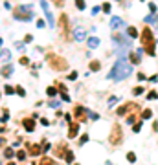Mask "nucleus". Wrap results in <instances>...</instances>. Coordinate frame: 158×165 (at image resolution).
<instances>
[{"mask_svg": "<svg viewBox=\"0 0 158 165\" xmlns=\"http://www.w3.org/2000/svg\"><path fill=\"white\" fill-rule=\"evenodd\" d=\"M131 72H133L131 64H127L123 59H120V61L112 66V70L109 72V79H114V81H123V79H127V77L131 75Z\"/></svg>", "mask_w": 158, "mask_h": 165, "instance_id": "f257e3e1", "label": "nucleus"}, {"mask_svg": "<svg viewBox=\"0 0 158 165\" xmlns=\"http://www.w3.org/2000/svg\"><path fill=\"white\" fill-rule=\"evenodd\" d=\"M140 42H142V46H145L147 55L155 57V53H156V50H155V33H153L151 28H144V29H142V33H140Z\"/></svg>", "mask_w": 158, "mask_h": 165, "instance_id": "f03ea898", "label": "nucleus"}, {"mask_svg": "<svg viewBox=\"0 0 158 165\" xmlns=\"http://www.w3.org/2000/svg\"><path fill=\"white\" fill-rule=\"evenodd\" d=\"M46 62H48V66H50L52 70H55V72H64V70H68V61H66L64 57H61V55L48 53V55H46Z\"/></svg>", "mask_w": 158, "mask_h": 165, "instance_id": "7ed1b4c3", "label": "nucleus"}, {"mask_svg": "<svg viewBox=\"0 0 158 165\" xmlns=\"http://www.w3.org/2000/svg\"><path fill=\"white\" fill-rule=\"evenodd\" d=\"M13 15L17 20H24V22H29L35 15H33V7L31 6H18L13 9Z\"/></svg>", "mask_w": 158, "mask_h": 165, "instance_id": "20e7f679", "label": "nucleus"}, {"mask_svg": "<svg viewBox=\"0 0 158 165\" xmlns=\"http://www.w3.org/2000/svg\"><path fill=\"white\" fill-rule=\"evenodd\" d=\"M118 116H129V114H140V105H136V103H125L123 107H120L118 110Z\"/></svg>", "mask_w": 158, "mask_h": 165, "instance_id": "39448f33", "label": "nucleus"}, {"mask_svg": "<svg viewBox=\"0 0 158 165\" xmlns=\"http://www.w3.org/2000/svg\"><path fill=\"white\" fill-rule=\"evenodd\" d=\"M121 140H123V130H121V125H114L112 127V130H110V136H109V141H110V145H120L121 143Z\"/></svg>", "mask_w": 158, "mask_h": 165, "instance_id": "423d86ee", "label": "nucleus"}, {"mask_svg": "<svg viewBox=\"0 0 158 165\" xmlns=\"http://www.w3.org/2000/svg\"><path fill=\"white\" fill-rule=\"evenodd\" d=\"M59 29H61V35H63L66 40H70V31H68V15H66V13L59 15Z\"/></svg>", "mask_w": 158, "mask_h": 165, "instance_id": "0eeeda50", "label": "nucleus"}, {"mask_svg": "<svg viewBox=\"0 0 158 165\" xmlns=\"http://www.w3.org/2000/svg\"><path fill=\"white\" fill-rule=\"evenodd\" d=\"M74 114H75V119H77L79 123H85V121H87V116H88V110L83 108V107H75Z\"/></svg>", "mask_w": 158, "mask_h": 165, "instance_id": "6e6552de", "label": "nucleus"}, {"mask_svg": "<svg viewBox=\"0 0 158 165\" xmlns=\"http://www.w3.org/2000/svg\"><path fill=\"white\" fill-rule=\"evenodd\" d=\"M26 147H28V152H29L31 156H39L40 152H44L42 143H40V145H35V143H26Z\"/></svg>", "mask_w": 158, "mask_h": 165, "instance_id": "1a4fd4ad", "label": "nucleus"}, {"mask_svg": "<svg viewBox=\"0 0 158 165\" xmlns=\"http://www.w3.org/2000/svg\"><path fill=\"white\" fill-rule=\"evenodd\" d=\"M53 152H55V156H59V158H64V154L68 152V145H66L64 141H61V143H57V145H55Z\"/></svg>", "mask_w": 158, "mask_h": 165, "instance_id": "9d476101", "label": "nucleus"}, {"mask_svg": "<svg viewBox=\"0 0 158 165\" xmlns=\"http://www.w3.org/2000/svg\"><path fill=\"white\" fill-rule=\"evenodd\" d=\"M40 7H42V11H44V15H46V18H48V24L50 26H53V18H52V13H50V6H48V2H40Z\"/></svg>", "mask_w": 158, "mask_h": 165, "instance_id": "9b49d317", "label": "nucleus"}, {"mask_svg": "<svg viewBox=\"0 0 158 165\" xmlns=\"http://www.w3.org/2000/svg\"><path fill=\"white\" fill-rule=\"evenodd\" d=\"M129 61H131L133 64H140V61H142V50L131 51V53H129Z\"/></svg>", "mask_w": 158, "mask_h": 165, "instance_id": "f8f14e48", "label": "nucleus"}, {"mask_svg": "<svg viewBox=\"0 0 158 165\" xmlns=\"http://www.w3.org/2000/svg\"><path fill=\"white\" fill-rule=\"evenodd\" d=\"M74 39L79 40V42L85 40V39H87V31H85L83 28H75V31H74Z\"/></svg>", "mask_w": 158, "mask_h": 165, "instance_id": "ddd939ff", "label": "nucleus"}, {"mask_svg": "<svg viewBox=\"0 0 158 165\" xmlns=\"http://www.w3.org/2000/svg\"><path fill=\"white\" fill-rule=\"evenodd\" d=\"M22 125H24V129H26L28 132H33V130H35V121H33L31 118H26V119H22Z\"/></svg>", "mask_w": 158, "mask_h": 165, "instance_id": "4468645a", "label": "nucleus"}, {"mask_svg": "<svg viewBox=\"0 0 158 165\" xmlns=\"http://www.w3.org/2000/svg\"><path fill=\"white\" fill-rule=\"evenodd\" d=\"M79 132V121L77 123H72L70 121V129H68V138H75Z\"/></svg>", "mask_w": 158, "mask_h": 165, "instance_id": "2eb2a0df", "label": "nucleus"}, {"mask_svg": "<svg viewBox=\"0 0 158 165\" xmlns=\"http://www.w3.org/2000/svg\"><path fill=\"white\" fill-rule=\"evenodd\" d=\"M123 26V20L120 18V17H112L110 18V29H118V28H121Z\"/></svg>", "mask_w": 158, "mask_h": 165, "instance_id": "dca6fc26", "label": "nucleus"}, {"mask_svg": "<svg viewBox=\"0 0 158 165\" xmlns=\"http://www.w3.org/2000/svg\"><path fill=\"white\" fill-rule=\"evenodd\" d=\"M87 44H88L90 50H96V48L99 46V39H98V37H90V39L87 40Z\"/></svg>", "mask_w": 158, "mask_h": 165, "instance_id": "f3484780", "label": "nucleus"}, {"mask_svg": "<svg viewBox=\"0 0 158 165\" xmlns=\"http://www.w3.org/2000/svg\"><path fill=\"white\" fill-rule=\"evenodd\" d=\"M145 22H147V24H155V28H156V31H158V17L155 13L149 15V17H145Z\"/></svg>", "mask_w": 158, "mask_h": 165, "instance_id": "a211bd4d", "label": "nucleus"}, {"mask_svg": "<svg viewBox=\"0 0 158 165\" xmlns=\"http://www.w3.org/2000/svg\"><path fill=\"white\" fill-rule=\"evenodd\" d=\"M127 35H129L131 39H136V37H138V29H136L134 26H129V28H127Z\"/></svg>", "mask_w": 158, "mask_h": 165, "instance_id": "6ab92c4d", "label": "nucleus"}, {"mask_svg": "<svg viewBox=\"0 0 158 165\" xmlns=\"http://www.w3.org/2000/svg\"><path fill=\"white\" fill-rule=\"evenodd\" d=\"M136 119H138V114H129L125 121H127V125H134V123H136Z\"/></svg>", "mask_w": 158, "mask_h": 165, "instance_id": "aec40b11", "label": "nucleus"}, {"mask_svg": "<svg viewBox=\"0 0 158 165\" xmlns=\"http://www.w3.org/2000/svg\"><path fill=\"white\" fill-rule=\"evenodd\" d=\"M15 156H17V154H15L9 147H7V149H4V158H6V160H11V158H15Z\"/></svg>", "mask_w": 158, "mask_h": 165, "instance_id": "412c9836", "label": "nucleus"}, {"mask_svg": "<svg viewBox=\"0 0 158 165\" xmlns=\"http://www.w3.org/2000/svg\"><path fill=\"white\" fill-rule=\"evenodd\" d=\"M11 72H13V66H11V64H7V66H4V68H2V75H4V77H9V73H11Z\"/></svg>", "mask_w": 158, "mask_h": 165, "instance_id": "4be33fe9", "label": "nucleus"}, {"mask_svg": "<svg viewBox=\"0 0 158 165\" xmlns=\"http://www.w3.org/2000/svg\"><path fill=\"white\" fill-rule=\"evenodd\" d=\"M99 68H101V62H99V61H92V62H90V70H92V72H98Z\"/></svg>", "mask_w": 158, "mask_h": 165, "instance_id": "5701e85b", "label": "nucleus"}, {"mask_svg": "<svg viewBox=\"0 0 158 165\" xmlns=\"http://www.w3.org/2000/svg\"><path fill=\"white\" fill-rule=\"evenodd\" d=\"M39 163H40V165H52V163H55V162H53L52 158L44 156V158H40V160H39Z\"/></svg>", "mask_w": 158, "mask_h": 165, "instance_id": "b1692460", "label": "nucleus"}, {"mask_svg": "<svg viewBox=\"0 0 158 165\" xmlns=\"http://www.w3.org/2000/svg\"><path fill=\"white\" fill-rule=\"evenodd\" d=\"M9 59H11V53H9V50L2 48V61H9Z\"/></svg>", "mask_w": 158, "mask_h": 165, "instance_id": "393cba45", "label": "nucleus"}, {"mask_svg": "<svg viewBox=\"0 0 158 165\" xmlns=\"http://www.w3.org/2000/svg\"><path fill=\"white\" fill-rule=\"evenodd\" d=\"M46 94H48L50 97H53V96H57V88H55V86H48V88H46Z\"/></svg>", "mask_w": 158, "mask_h": 165, "instance_id": "a878e982", "label": "nucleus"}, {"mask_svg": "<svg viewBox=\"0 0 158 165\" xmlns=\"http://www.w3.org/2000/svg\"><path fill=\"white\" fill-rule=\"evenodd\" d=\"M64 162H66V163H72V162H74V152H72V151H68V152L64 154Z\"/></svg>", "mask_w": 158, "mask_h": 165, "instance_id": "bb28decb", "label": "nucleus"}, {"mask_svg": "<svg viewBox=\"0 0 158 165\" xmlns=\"http://www.w3.org/2000/svg\"><path fill=\"white\" fill-rule=\"evenodd\" d=\"M151 116H153V112H151L149 108H145V110L142 112V119H151Z\"/></svg>", "mask_w": 158, "mask_h": 165, "instance_id": "cd10ccee", "label": "nucleus"}, {"mask_svg": "<svg viewBox=\"0 0 158 165\" xmlns=\"http://www.w3.org/2000/svg\"><path fill=\"white\" fill-rule=\"evenodd\" d=\"M75 7H77V9H81V11H83V9H85V7H87V4H85V0H75Z\"/></svg>", "mask_w": 158, "mask_h": 165, "instance_id": "c85d7f7f", "label": "nucleus"}, {"mask_svg": "<svg viewBox=\"0 0 158 165\" xmlns=\"http://www.w3.org/2000/svg\"><path fill=\"white\" fill-rule=\"evenodd\" d=\"M15 92H17V88H11V86H4V94L11 96V94H15Z\"/></svg>", "mask_w": 158, "mask_h": 165, "instance_id": "c756f323", "label": "nucleus"}, {"mask_svg": "<svg viewBox=\"0 0 158 165\" xmlns=\"http://www.w3.org/2000/svg\"><path fill=\"white\" fill-rule=\"evenodd\" d=\"M133 94H134V96H142V94H144V88H142V86H134V88H133Z\"/></svg>", "mask_w": 158, "mask_h": 165, "instance_id": "7c9ffc66", "label": "nucleus"}, {"mask_svg": "<svg viewBox=\"0 0 158 165\" xmlns=\"http://www.w3.org/2000/svg\"><path fill=\"white\" fill-rule=\"evenodd\" d=\"M17 160H18V162H24V160H26V152H24V151H18V152H17Z\"/></svg>", "mask_w": 158, "mask_h": 165, "instance_id": "2f4dec72", "label": "nucleus"}, {"mask_svg": "<svg viewBox=\"0 0 158 165\" xmlns=\"http://www.w3.org/2000/svg\"><path fill=\"white\" fill-rule=\"evenodd\" d=\"M127 162L134 163V162H136V154H134V152H129V154H127Z\"/></svg>", "mask_w": 158, "mask_h": 165, "instance_id": "473e14b6", "label": "nucleus"}, {"mask_svg": "<svg viewBox=\"0 0 158 165\" xmlns=\"http://www.w3.org/2000/svg\"><path fill=\"white\" fill-rule=\"evenodd\" d=\"M133 130H134V132H140V130H142V121L134 123V125H133Z\"/></svg>", "mask_w": 158, "mask_h": 165, "instance_id": "72a5a7b5", "label": "nucleus"}, {"mask_svg": "<svg viewBox=\"0 0 158 165\" xmlns=\"http://www.w3.org/2000/svg\"><path fill=\"white\" fill-rule=\"evenodd\" d=\"M17 94H18L20 97H24V96H26V90H24L22 86H17Z\"/></svg>", "mask_w": 158, "mask_h": 165, "instance_id": "f704fd0d", "label": "nucleus"}, {"mask_svg": "<svg viewBox=\"0 0 158 165\" xmlns=\"http://www.w3.org/2000/svg\"><path fill=\"white\" fill-rule=\"evenodd\" d=\"M87 141H88V134H83V136H81V140H79V145H85Z\"/></svg>", "mask_w": 158, "mask_h": 165, "instance_id": "c9c22d12", "label": "nucleus"}, {"mask_svg": "<svg viewBox=\"0 0 158 165\" xmlns=\"http://www.w3.org/2000/svg\"><path fill=\"white\" fill-rule=\"evenodd\" d=\"M42 149H44V152L52 149V147H50V143H48V140H42Z\"/></svg>", "mask_w": 158, "mask_h": 165, "instance_id": "e433bc0d", "label": "nucleus"}, {"mask_svg": "<svg viewBox=\"0 0 158 165\" xmlns=\"http://www.w3.org/2000/svg\"><path fill=\"white\" fill-rule=\"evenodd\" d=\"M77 75H79L77 72H70V75H68V79H70V81H75V79H77Z\"/></svg>", "mask_w": 158, "mask_h": 165, "instance_id": "4c0bfd02", "label": "nucleus"}, {"mask_svg": "<svg viewBox=\"0 0 158 165\" xmlns=\"http://www.w3.org/2000/svg\"><path fill=\"white\" fill-rule=\"evenodd\" d=\"M7 118H9V112L4 108V110H2V121H7Z\"/></svg>", "mask_w": 158, "mask_h": 165, "instance_id": "58836bf2", "label": "nucleus"}, {"mask_svg": "<svg viewBox=\"0 0 158 165\" xmlns=\"http://www.w3.org/2000/svg\"><path fill=\"white\" fill-rule=\"evenodd\" d=\"M147 99H158V94L156 92H149L147 94Z\"/></svg>", "mask_w": 158, "mask_h": 165, "instance_id": "ea45409f", "label": "nucleus"}, {"mask_svg": "<svg viewBox=\"0 0 158 165\" xmlns=\"http://www.w3.org/2000/svg\"><path fill=\"white\" fill-rule=\"evenodd\" d=\"M149 9H151V13H156V4L155 2H149Z\"/></svg>", "mask_w": 158, "mask_h": 165, "instance_id": "a19ab883", "label": "nucleus"}, {"mask_svg": "<svg viewBox=\"0 0 158 165\" xmlns=\"http://www.w3.org/2000/svg\"><path fill=\"white\" fill-rule=\"evenodd\" d=\"M18 62L26 66V64H29V59H28V57H20V61H18Z\"/></svg>", "mask_w": 158, "mask_h": 165, "instance_id": "79ce46f5", "label": "nucleus"}, {"mask_svg": "<svg viewBox=\"0 0 158 165\" xmlns=\"http://www.w3.org/2000/svg\"><path fill=\"white\" fill-rule=\"evenodd\" d=\"M103 11H105V13H110V4H109V2L103 4Z\"/></svg>", "mask_w": 158, "mask_h": 165, "instance_id": "37998d69", "label": "nucleus"}, {"mask_svg": "<svg viewBox=\"0 0 158 165\" xmlns=\"http://www.w3.org/2000/svg\"><path fill=\"white\" fill-rule=\"evenodd\" d=\"M101 9H103V7H98V6H94V7H92V15H98Z\"/></svg>", "mask_w": 158, "mask_h": 165, "instance_id": "c03bdc74", "label": "nucleus"}, {"mask_svg": "<svg viewBox=\"0 0 158 165\" xmlns=\"http://www.w3.org/2000/svg\"><path fill=\"white\" fill-rule=\"evenodd\" d=\"M88 116H90V119H99V114H96V112H88Z\"/></svg>", "mask_w": 158, "mask_h": 165, "instance_id": "a18cd8bd", "label": "nucleus"}, {"mask_svg": "<svg viewBox=\"0 0 158 165\" xmlns=\"http://www.w3.org/2000/svg\"><path fill=\"white\" fill-rule=\"evenodd\" d=\"M61 97H63V101H66V103H68V101H70V96H68V94H66V92H64V94H61Z\"/></svg>", "mask_w": 158, "mask_h": 165, "instance_id": "49530a36", "label": "nucleus"}, {"mask_svg": "<svg viewBox=\"0 0 158 165\" xmlns=\"http://www.w3.org/2000/svg\"><path fill=\"white\" fill-rule=\"evenodd\" d=\"M52 2H53V4H55V6H57V7H61V6H63V4H64V0H52Z\"/></svg>", "mask_w": 158, "mask_h": 165, "instance_id": "de8ad7c7", "label": "nucleus"}, {"mask_svg": "<svg viewBox=\"0 0 158 165\" xmlns=\"http://www.w3.org/2000/svg\"><path fill=\"white\" fill-rule=\"evenodd\" d=\"M116 101H118V97H110V99H109V107H112Z\"/></svg>", "mask_w": 158, "mask_h": 165, "instance_id": "09e8293b", "label": "nucleus"}, {"mask_svg": "<svg viewBox=\"0 0 158 165\" xmlns=\"http://www.w3.org/2000/svg\"><path fill=\"white\" fill-rule=\"evenodd\" d=\"M40 123H42V125H44V127H48V125H50V121H48V119H46V118H40Z\"/></svg>", "mask_w": 158, "mask_h": 165, "instance_id": "8fccbe9b", "label": "nucleus"}, {"mask_svg": "<svg viewBox=\"0 0 158 165\" xmlns=\"http://www.w3.org/2000/svg\"><path fill=\"white\" fill-rule=\"evenodd\" d=\"M31 40H33V37H31V35H26V37H24V42H31Z\"/></svg>", "mask_w": 158, "mask_h": 165, "instance_id": "3c124183", "label": "nucleus"}, {"mask_svg": "<svg viewBox=\"0 0 158 165\" xmlns=\"http://www.w3.org/2000/svg\"><path fill=\"white\" fill-rule=\"evenodd\" d=\"M149 81H151V83H156V81H158V75H151V77H149Z\"/></svg>", "mask_w": 158, "mask_h": 165, "instance_id": "603ef678", "label": "nucleus"}, {"mask_svg": "<svg viewBox=\"0 0 158 165\" xmlns=\"http://www.w3.org/2000/svg\"><path fill=\"white\" fill-rule=\"evenodd\" d=\"M50 107H53V108H57V107H59V101H52V103H50Z\"/></svg>", "mask_w": 158, "mask_h": 165, "instance_id": "864d4df0", "label": "nucleus"}, {"mask_svg": "<svg viewBox=\"0 0 158 165\" xmlns=\"http://www.w3.org/2000/svg\"><path fill=\"white\" fill-rule=\"evenodd\" d=\"M4 7H6V9H11V4H9V2L6 0V2H4Z\"/></svg>", "mask_w": 158, "mask_h": 165, "instance_id": "5fc2aeb1", "label": "nucleus"}, {"mask_svg": "<svg viewBox=\"0 0 158 165\" xmlns=\"http://www.w3.org/2000/svg\"><path fill=\"white\" fill-rule=\"evenodd\" d=\"M136 77H138V81H144V79H145V75H144V73H138Z\"/></svg>", "mask_w": 158, "mask_h": 165, "instance_id": "6e6d98bb", "label": "nucleus"}, {"mask_svg": "<svg viewBox=\"0 0 158 165\" xmlns=\"http://www.w3.org/2000/svg\"><path fill=\"white\" fill-rule=\"evenodd\" d=\"M140 2H144V0H140Z\"/></svg>", "mask_w": 158, "mask_h": 165, "instance_id": "4d7b16f0", "label": "nucleus"}]
</instances>
